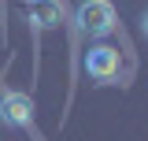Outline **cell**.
<instances>
[{"label": "cell", "instance_id": "cell-4", "mask_svg": "<svg viewBox=\"0 0 148 141\" xmlns=\"http://www.w3.org/2000/svg\"><path fill=\"white\" fill-rule=\"evenodd\" d=\"M41 4V11H37V26H52L56 19V4H45V0H37Z\"/></svg>", "mask_w": 148, "mask_h": 141}, {"label": "cell", "instance_id": "cell-5", "mask_svg": "<svg viewBox=\"0 0 148 141\" xmlns=\"http://www.w3.org/2000/svg\"><path fill=\"white\" fill-rule=\"evenodd\" d=\"M26 4H37V0H26Z\"/></svg>", "mask_w": 148, "mask_h": 141}, {"label": "cell", "instance_id": "cell-2", "mask_svg": "<svg viewBox=\"0 0 148 141\" xmlns=\"http://www.w3.org/2000/svg\"><path fill=\"white\" fill-rule=\"evenodd\" d=\"M34 97L30 93H18V89H8L0 97V126L8 130H30L34 126Z\"/></svg>", "mask_w": 148, "mask_h": 141}, {"label": "cell", "instance_id": "cell-1", "mask_svg": "<svg viewBox=\"0 0 148 141\" xmlns=\"http://www.w3.org/2000/svg\"><path fill=\"white\" fill-rule=\"evenodd\" d=\"M78 30L89 37H108L115 26H119V15H115V8H111V0H82L78 4Z\"/></svg>", "mask_w": 148, "mask_h": 141}, {"label": "cell", "instance_id": "cell-3", "mask_svg": "<svg viewBox=\"0 0 148 141\" xmlns=\"http://www.w3.org/2000/svg\"><path fill=\"white\" fill-rule=\"evenodd\" d=\"M82 63H85V74H89V78L111 82V78L119 74V48H111V45H92Z\"/></svg>", "mask_w": 148, "mask_h": 141}]
</instances>
